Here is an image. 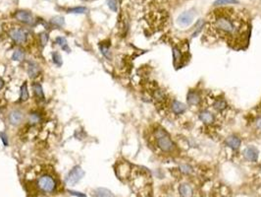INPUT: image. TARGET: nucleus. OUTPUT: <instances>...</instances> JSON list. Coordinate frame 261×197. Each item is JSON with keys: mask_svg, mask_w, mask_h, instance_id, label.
<instances>
[{"mask_svg": "<svg viewBox=\"0 0 261 197\" xmlns=\"http://www.w3.org/2000/svg\"><path fill=\"white\" fill-rule=\"evenodd\" d=\"M238 0H216L214 2V6H222L228 5V4H238Z\"/></svg>", "mask_w": 261, "mask_h": 197, "instance_id": "obj_26", "label": "nucleus"}, {"mask_svg": "<svg viewBox=\"0 0 261 197\" xmlns=\"http://www.w3.org/2000/svg\"><path fill=\"white\" fill-rule=\"evenodd\" d=\"M157 145L161 151L165 153H171L175 149V144L163 129H157L155 131Z\"/></svg>", "mask_w": 261, "mask_h": 197, "instance_id": "obj_2", "label": "nucleus"}, {"mask_svg": "<svg viewBox=\"0 0 261 197\" xmlns=\"http://www.w3.org/2000/svg\"><path fill=\"white\" fill-rule=\"evenodd\" d=\"M30 95H29V89H27V84L25 82L21 87V95H20V98L22 102H26L29 100Z\"/></svg>", "mask_w": 261, "mask_h": 197, "instance_id": "obj_21", "label": "nucleus"}, {"mask_svg": "<svg viewBox=\"0 0 261 197\" xmlns=\"http://www.w3.org/2000/svg\"><path fill=\"white\" fill-rule=\"evenodd\" d=\"M256 125H257V128L261 130V117L259 118L257 121H256Z\"/></svg>", "mask_w": 261, "mask_h": 197, "instance_id": "obj_35", "label": "nucleus"}, {"mask_svg": "<svg viewBox=\"0 0 261 197\" xmlns=\"http://www.w3.org/2000/svg\"><path fill=\"white\" fill-rule=\"evenodd\" d=\"M86 11H88V9H86L85 7H82V6L74 7V8H70V9H68L69 13H74V14H84V13H86Z\"/></svg>", "mask_w": 261, "mask_h": 197, "instance_id": "obj_25", "label": "nucleus"}, {"mask_svg": "<svg viewBox=\"0 0 261 197\" xmlns=\"http://www.w3.org/2000/svg\"><path fill=\"white\" fill-rule=\"evenodd\" d=\"M33 90L38 98H41V100H44V93H43V89L41 85L39 83H34L33 85Z\"/></svg>", "mask_w": 261, "mask_h": 197, "instance_id": "obj_20", "label": "nucleus"}, {"mask_svg": "<svg viewBox=\"0 0 261 197\" xmlns=\"http://www.w3.org/2000/svg\"><path fill=\"white\" fill-rule=\"evenodd\" d=\"M8 119H9L10 124L17 126L19 124L22 123V121L24 119V113L22 110L20 109H12L9 112V115H8Z\"/></svg>", "mask_w": 261, "mask_h": 197, "instance_id": "obj_5", "label": "nucleus"}, {"mask_svg": "<svg viewBox=\"0 0 261 197\" xmlns=\"http://www.w3.org/2000/svg\"><path fill=\"white\" fill-rule=\"evenodd\" d=\"M38 186L42 191L50 193L55 189L56 184H55V181L51 176L42 175L40 179H38Z\"/></svg>", "mask_w": 261, "mask_h": 197, "instance_id": "obj_4", "label": "nucleus"}, {"mask_svg": "<svg viewBox=\"0 0 261 197\" xmlns=\"http://www.w3.org/2000/svg\"><path fill=\"white\" fill-rule=\"evenodd\" d=\"M260 173H261V167H260Z\"/></svg>", "mask_w": 261, "mask_h": 197, "instance_id": "obj_37", "label": "nucleus"}, {"mask_svg": "<svg viewBox=\"0 0 261 197\" xmlns=\"http://www.w3.org/2000/svg\"><path fill=\"white\" fill-rule=\"evenodd\" d=\"M107 5H108V7H109L113 12H117V10H118L117 0H108V1H107Z\"/></svg>", "mask_w": 261, "mask_h": 197, "instance_id": "obj_31", "label": "nucleus"}, {"mask_svg": "<svg viewBox=\"0 0 261 197\" xmlns=\"http://www.w3.org/2000/svg\"><path fill=\"white\" fill-rule=\"evenodd\" d=\"M52 59H53L54 64H56L59 67L62 65V63H63L62 57H61V55L59 54V52H57V51H54V52L52 53Z\"/></svg>", "mask_w": 261, "mask_h": 197, "instance_id": "obj_27", "label": "nucleus"}, {"mask_svg": "<svg viewBox=\"0 0 261 197\" xmlns=\"http://www.w3.org/2000/svg\"><path fill=\"white\" fill-rule=\"evenodd\" d=\"M85 175V172L80 165H75V167L68 172L66 177V183L68 185H75L77 184Z\"/></svg>", "mask_w": 261, "mask_h": 197, "instance_id": "obj_3", "label": "nucleus"}, {"mask_svg": "<svg viewBox=\"0 0 261 197\" xmlns=\"http://www.w3.org/2000/svg\"><path fill=\"white\" fill-rule=\"evenodd\" d=\"M24 58H25V53L22 49H16L12 55V59L14 61H21Z\"/></svg>", "mask_w": 261, "mask_h": 197, "instance_id": "obj_24", "label": "nucleus"}, {"mask_svg": "<svg viewBox=\"0 0 261 197\" xmlns=\"http://www.w3.org/2000/svg\"><path fill=\"white\" fill-rule=\"evenodd\" d=\"M39 73V66L35 62H30V65L27 67V75L31 78H35Z\"/></svg>", "mask_w": 261, "mask_h": 197, "instance_id": "obj_16", "label": "nucleus"}, {"mask_svg": "<svg viewBox=\"0 0 261 197\" xmlns=\"http://www.w3.org/2000/svg\"><path fill=\"white\" fill-rule=\"evenodd\" d=\"M180 171L183 173H185V175H189V173L192 172V168L189 165L183 164L180 165Z\"/></svg>", "mask_w": 261, "mask_h": 197, "instance_id": "obj_28", "label": "nucleus"}, {"mask_svg": "<svg viewBox=\"0 0 261 197\" xmlns=\"http://www.w3.org/2000/svg\"><path fill=\"white\" fill-rule=\"evenodd\" d=\"M242 23L233 12L217 11L211 21V29L216 35L223 38H236L240 35Z\"/></svg>", "mask_w": 261, "mask_h": 197, "instance_id": "obj_1", "label": "nucleus"}, {"mask_svg": "<svg viewBox=\"0 0 261 197\" xmlns=\"http://www.w3.org/2000/svg\"><path fill=\"white\" fill-rule=\"evenodd\" d=\"M40 42H41V45H45L46 43H47V42H48V38H49V35H48V34H46V33H42L41 35H40Z\"/></svg>", "mask_w": 261, "mask_h": 197, "instance_id": "obj_32", "label": "nucleus"}, {"mask_svg": "<svg viewBox=\"0 0 261 197\" xmlns=\"http://www.w3.org/2000/svg\"><path fill=\"white\" fill-rule=\"evenodd\" d=\"M170 106H171L173 113L176 114V115H181V114L185 113V110H187V105L183 104V102L177 101V100L173 101Z\"/></svg>", "mask_w": 261, "mask_h": 197, "instance_id": "obj_11", "label": "nucleus"}, {"mask_svg": "<svg viewBox=\"0 0 261 197\" xmlns=\"http://www.w3.org/2000/svg\"><path fill=\"white\" fill-rule=\"evenodd\" d=\"M153 98L159 104H162V102H165L166 100H167V96H166V93L164 91H162L160 89H157L154 91L153 93Z\"/></svg>", "mask_w": 261, "mask_h": 197, "instance_id": "obj_17", "label": "nucleus"}, {"mask_svg": "<svg viewBox=\"0 0 261 197\" xmlns=\"http://www.w3.org/2000/svg\"><path fill=\"white\" fill-rule=\"evenodd\" d=\"M0 138H1V140H2V142H3V145L7 147V146L9 145V141H8L7 134L4 133V132H0Z\"/></svg>", "mask_w": 261, "mask_h": 197, "instance_id": "obj_33", "label": "nucleus"}, {"mask_svg": "<svg viewBox=\"0 0 261 197\" xmlns=\"http://www.w3.org/2000/svg\"><path fill=\"white\" fill-rule=\"evenodd\" d=\"M68 192L71 195H74V196H77V197H86V195L84 194V193H82V192H78V191H74V190H68Z\"/></svg>", "mask_w": 261, "mask_h": 197, "instance_id": "obj_34", "label": "nucleus"}, {"mask_svg": "<svg viewBox=\"0 0 261 197\" xmlns=\"http://www.w3.org/2000/svg\"><path fill=\"white\" fill-rule=\"evenodd\" d=\"M94 196L95 197H115L113 193L106 188H97L94 191Z\"/></svg>", "mask_w": 261, "mask_h": 197, "instance_id": "obj_19", "label": "nucleus"}, {"mask_svg": "<svg viewBox=\"0 0 261 197\" xmlns=\"http://www.w3.org/2000/svg\"><path fill=\"white\" fill-rule=\"evenodd\" d=\"M225 143H226V145L228 146V147H230L231 149L233 150H238L240 148V144H242V141H240V139L238 137V136H235V135H231L229 136L226 141H225Z\"/></svg>", "mask_w": 261, "mask_h": 197, "instance_id": "obj_13", "label": "nucleus"}, {"mask_svg": "<svg viewBox=\"0 0 261 197\" xmlns=\"http://www.w3.org/2000/svg\"><path fill=\"white\" fill-rule=\"evenodd\" d=\"M198 118L203 122V123L207 124V125L214 123V120H215L214 114H213L211 112H209V110H206V109L201 110L198 114Z\"/></svg>", "mask_w": 261, "mask_h": 197, "instance_id": "obj_10", "label": "nucleus"}, {"mask_svg": "<svg viewBox=\"0 0 261 197\" xmlns=\"http://www.w3.org/2000/svg\"><path fill=\"white\" fill-rule=\"evenodd\" d=\"M213 108H214V109H216L217 112H222L228 108V105L224 98H216V100L213 102Z\"/></svg>", "mask_w": 261, "mask_h": 197, "instance_id": "obj_15", "label": "nucleus"}, {"mask_svg": "<svg viewBox=\"0 0 261 197\" xmlns=\"http://www.w3.org/2000/svg\"><path fill=\"white\" fill-rule=\"evenodd\" d=\"M193 18H195V12L185 11L178 17L177 22L180 26H188L192 24Z\"/></svg>", "mask_w": 261, "mask_h": 197, "instance_id": "obj_7", "label": "nucleus"}, {"mask_svg": "<svg viewBox=\"0 0 261 197\" xmlns=\"http://www.w3.org/2000/svg\"><path fill=\"white\" fill-rule=\"evenodd\" d=\"M15 17L18 21L22 22L24 24H27V25H34V16L27 11H18L17 13L15 14Z\"/></svg>", "mask_w": 261, "mask_h": 197, "instance_id": "obj_6", "label": "nucleus"}, {"mask_svg": "<svg viewBox=\"0 0 261 197\" xmlns=\"http://www.w3.org/2000/svg\"><path fill=\"white\" fill-rule=\"evenodd\" d=\"M10 38L13 39L14 42H19V43H23L27 41V34L25 31H23L21 29H13L10 31L9 33Z\"/></svg>", "mask_w": 261, "mask_h": 197, "instance_id": "obj_9", "label": "nucleus"}, {"mask_svg": "<svg viewBox=\"0 0 261 197\" xmlns=\"http://www.w3.org/2000/svg\"><path fill=\"white\" fill-rule=\"evenodd\" d=\"M4 86V81L0 78V89H2V87Z\"/></svg>", "mask_w": 261, "mask_h": 197, "instance_id": "obj_36", "label": "nucleus"}, {"mask_svg": "<svg viewBox=\"0 0 261 197\" xmlns=\"http://www.w3.org/2000/svg\"><path fill=\"white\" fill-rule=\"evenodd\" d=\"M40 120V116L38 115V113H31L29 116V121L31 124H35Z\"/></svg>", "mask_w": 261, "mask_h": 197, "instance_id": "obj_30", "label": "nucleus"}, {"mask_svg": "<svg viewBox=\"0 0 261 197\" xmlns=\"http://www.w3.org/2000/svg\"><path fill=\"white\" fill-rule=\"evenodd\" d=\"M99 48H100V51H101V53L104 55L105 57H107V58H111V53H110V49H109V46H107V45H100V46H99Z\"/></svg>", "mask_w": 261, "mask_h": 197, "instance_id": "obj_29", "label": "nucleus"}, {"mask_svg": "<svg viewBox=\"0 0 261 197\" xmlns=\"http://www.w3.org/2000/svg\"><path fill=\"white\" fill-rule=\"evenodd\" d=\"M187 102L189 105H198L201 102V98H200V95L195 92V91H189L188 96H187Z\"/></svg>", "mask_w": 261, "mask_h": 197, "instance_id": "obj_12", "label": "nucleus"}, {"mask_svg": "<svg viewBox=\"0 0 261 197\" xmlns=\"http://www.w3.org/2000/svg\"><path fill=\"white\" fill-rule=\"evenodd\" d=\"M173 58H174V64L176 66L181 64L182 61H183V53H182L181 49L178 48L177 46L173 48Z\"/></svg>", "mask_w": 261, "mask_h": 197, "instance_id": "obj_18", "label": "nucleus"}, {"mask_svg": "<svg viewBox=\"0 0 261 197\" xmlns=\"http://www.w3.org/2000/svg\"><path fill=\"white\" fill-rule=\"evenodd\" d=\"M51 24H53L54 26L57 27H63L65 25V19L62 16H55V17L51 18L50 20Z\"/></svg>", "mask_w": 261, "mask_h": 197, "instance_id": "obj_23", "label": "nucleus"}, {"mask_svg": "<svg viewBox=\"0 0 261 197\" xmlns=\"http://www.w3.org/2000/svg\"><path fill=\"white\" fill-rule=\"evenodd\" d=\"M258 150L254 146H248L243 150V156L244 158L252 163H256L258 161Z\"/></svg>", "mask_w": 261, "mask_h": 197, "instance_id": "obj_8", "label": "nucleus"}, {"mask_svg": "<svg viewBox=\"0 0 261 197\" xmlns=\"http://www.w3.org/2000/svg\"><path fill=\"white\" fill-rule=\"evenodd\" d=\"M179 192L182 197H192L193 194L192 188L188 183H183L179 186Z\"/></svg>", "mask_w": 261, "mask_h": 197, "instance_id": "obj_14", "label": "nucleus"}, {"mask_svg": "<svg viewBox=\"0 0 261 197\" xmlns=\"http://www.w3.org/2000/svg\"><path fill=\"white\" fill-rule=\"evenodd\" d=\"M55 42H56L57 45H60L62 47V49L65 50L66 52H70L71 51V49L68 47V45H67V39L64 37H57L56 39H55Z\"/></svg>", "mask_w": 261, "mask_h": 197, "instance_id": "obj_22", "label": "nucleus"}]
</instances>
